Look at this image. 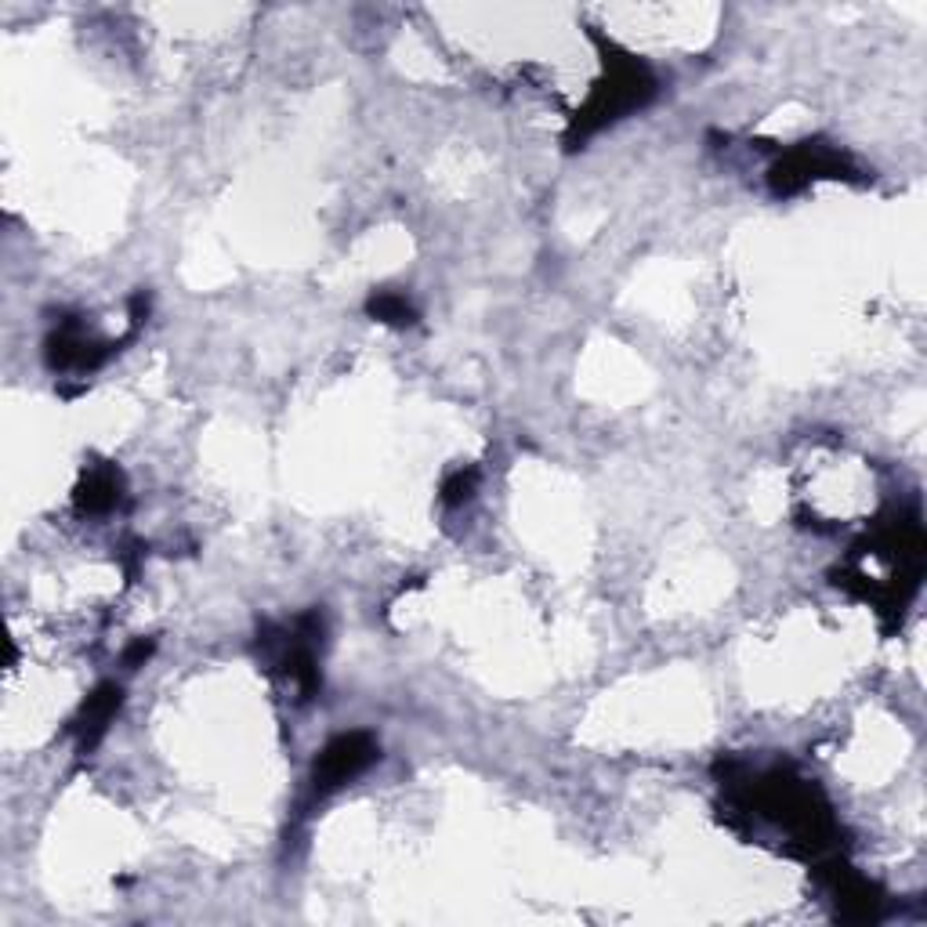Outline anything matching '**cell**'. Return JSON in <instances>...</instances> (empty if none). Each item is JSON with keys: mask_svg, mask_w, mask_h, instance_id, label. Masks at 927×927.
<instances>
[{"mask_svg": "<svg viewBox=\"0 0 927 927\" xmlns=\"http://www.w3.org/2000/svg\"><path fill=\"white\" fill-rule=\"evenodd\" d=\"M370 757H373V746H370V739H366V736L337 739V743L323 754V761H319L316 779L323 786L345 783V779H352L355 772H363Z\"/></svg>", "mask_w": 927, "mask_h": 927, "instance_id": "6da1fadb", "label": "cell"}, {"mask_svg": "<svg viewBox=\"0 0 927 927\" xmlns=\"http://www.w3.org/2000/svg\"><path fill=\"white\" fill-rule=\"evenodd\" d=\"M373 312H377V316H384L388 323H410V305H406L402 297H384V301H377V305H373Z\"/></svg>", "mask_w": 927, "mask_h": 927, "instance_id": "7a4b0ae2", "label": "cell"}]
</instances>
